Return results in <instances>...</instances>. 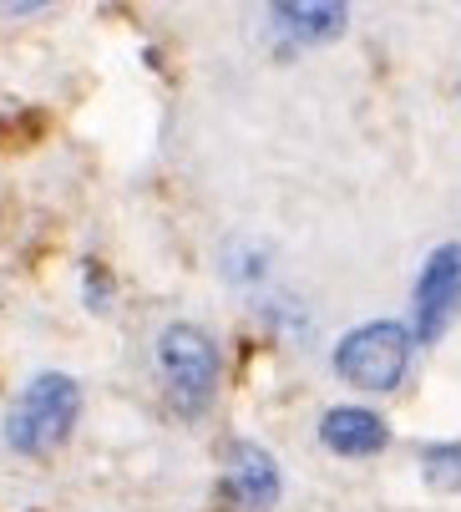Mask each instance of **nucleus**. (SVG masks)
I'll return each instance as SVG.
<instances>
[{
  "label": "nucleus",
  "mask_w": 461,
  "mask_h": 512,
  "mask_svg": "<svg viewBox=\"0 0 461 512\" xmlns=\"http://www.w3.org/2000/svg\"><path fill=\"white\" fill-rule=\"evenodd\" d=\"M223 502L239 512H269L284 492L279 482V462L259 447V442H234L223 457V482H218Z\"/></svg>",
  "instance_id": "5"
},
{
  "label": "nucleus",
  "mask_w": 461,
  "mask_h": 512,
  "mask_svg": "<svg viewBox=\"0 0 461 512\" xmlns=\"http://www.w3.org/2000/svg\"><path fill=\"white\" fill-rule=\"evenodd\" d=\"M158 371L168 381V406L198 421L218 396V345L203 325L173 320L158 330Z\"/></svg>",
  "instance_id": "3"
},
{
  "label": "nucleus",
  "mask_w": 461,
  "mask_h": 512,
  "mask_svg": "<svg viewBox=\"0 0 461 512\" xmlns=\"http://www.w3.org/2000/svg\"><path fill=\"white\" fill-rule=\"evenodd\" d=\"M269 21L279 36H289L299 46H325L345 31L350 11L340 0H279V6H269Z\"/></svg>",
  "instance_id": "7"
},
{
  "label": "nucleus",
  "mask_w": 461,
  "mask_h": 512,
  "mask_svg": "<svg viewBox=\"0 0 461 512\" xmlns=\"http://www.w3.org/2000/svg\"><path fill=\"white\" fill-rule=\"evenodd\" d=\"M411 355H416V330L411 325L365 320V325L340 335L330 365H335V376L345 386L370 391V396H391V391H401V381L411 371Z\"/></svg>",
  "instance_id": "2"
},
{
  "label": "nucleus",
  "mask_w": 461,
  "mask_h": 512,
  "mask_svg": "<svg viewBox=\"0 0 461 512\" xmlns=\"http://www.w3.org/2000/svg\"><path fill=\"white\" fill-rule=\"evenodd\" d=\"M112 300H117V284H112L107 264L87 259V264H82V305H87L92 315H107V310H112Z\"/></svg>",
  "instance_id": "9"
},
{
  "label": "nucleus",
  "mask_w": 461,
  "mask_h": 512,
  "mask_svg": "<svg viewBox=\"0 0 461 512\" xmlns=\"http://www.w3.org/2000/svg\"><path fill=\"white\" fill-rule=\"evenodd\" d=\"M421 482L431 492H461V442H426L421 447Z\"/></svg>",
  "instance_id": "8"
},
{
  "label": "nucleus",
  "mask_w": 461,
  "mask_h": 512,
  "mask_svg": "<svg viewBox=\"0 0 461 512\" xmlns=\"http://www.w3.org/2000/svg\"><path fill=\"white\" fill-rule=\"evenodd\" d=\"M416 345H436L461 315V244H436L416 274Z\"/></svg>",
  "instance_id": "4"
},
{
  "label": "nucleus",
  "mask_w": 461,
  "mask_h": 512,
  "mask_svg": "<svg viewBox=\"0 0 461 512\" xmlns=\"http://www.w3.org/2000/svg\"><path fill=\"white\" fill-rule=\"evenodd\" d=\"M320 447L335 452V457L360 462V457H375V452L391 447V426L370 406H330L320 416Z\"/></svg>",
  "instance_id": "6"
},
{
  "label": "nucleus",
  "mask_w": 461,
  "mask_h": 512,
  "mask_svg": "<svg viewBox=\"0 0 461 512\" xmlns=\"http://www.w3.org/2000/svg\"><path fill=\"white\" fill-rule=\"evenodd\" d=\"M76 416H82V386L61 371H41L6 411V447L21 457H46L71 442Z\"/></svg>",
  "instance_id": "1"
},
{
  "label": "nucleus",
  "mask_w": 461,
  "mask_h": 512,
  "mask_svg": "<svg viewBox=\"0 0 461 512\" xmlns=\"http://www.w3.org/2000/svg\"><path fill=\"white\" fill-rule=\"evenodd\" d=\"M41 132H46V117L31 112V107L16 112V122H11V117H0V148H6V142H16V153H26Z\"/></svg>",
  "instance_id": "10"
}]
</instances>
